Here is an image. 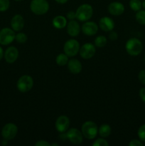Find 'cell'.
<instances>
[{"label": "cell", "instance_id": "cell-1", "mask_svg": "<svg viewBox=\"0 0 145 146\" xmlns=\"http://www.w3.org/2000/svg\"><path fill=\"white\" fill-rule=\"evenodd\" d=\"M125 49L128 54L132 56L139 55L143 49V44L139 39L136 38H131L127 40L125 44Z\"/></svg>", "mask_w": 145, "mask_h": 146}, {"label": "cell", "instance_id": "cell-2", "mask_svg": "<svg viewBox=\"0 0 145 146\" xmlns=\"http://www.w3.org/2000/svg\"><path fill=\"white\" fill-rule=\"evenodd\" d=\"M81 132L85 138L88 140H93L98 133V127L93 121H85L81 126Z\"/></svg>", "mask_w": 145, "mask_h": 146}, {"label": "cell", "instance_id": "cell-3", "mask_svg": "<svg viewBox=\"0 0 145 146\" xmlns=\"http://www.w3.org/2000/svg\"><path fill=\"white\" fill-rule=\"evenodd\" d=\"M49 8V3L47 0H32L30 4V9L36 15L41 16L46 14Z\"/></svg>", "mask_w": 145, "mask_h": 146}, {"label": "cell", "instance_id": "cell-4", "mask_svg": "<svg viewBox=\"0 0 145 146\" xmlns=\"http://www.w3.org/2000/svg\"><path fill=\"white\" fill-rule=\"evenodd\" d=\"M76 19L81 22L89 21L93 14V9L88 4H83L78 7L75 11Z\"/></svg>", "mask_w": 145, "mask_h": 146}, {"label": "cell", "instance_id": "cell-5", "mask_svg": "<svg viewBox=\"0 0 145 146\" xmlns=\"http://www.w3.org/2000/svg\"><path fill=\"white\" fill-rule=\"evenodd\" d=\"M34 79L29 75H24L20 77L16 83V87L21 93L28 92L34 86Z\"/></svg>", "mask_w": 145, "mask_h": 146}, {"label": "cell", "instance_id": "cell-6", "mask_svg": "<svg viewBox=\"0 0 145 146\" xmlns=\"http://www.w3.org/2000/svg\"><path fill=\"white\" fill-rule=\"evenodd\" d=\"M80 48V43L76 39L71 38L65 41L63 46V51L68 57H73L79 53Z\"/></svg>", "mask_w": 145, "mask_h": 146}, {"label": "cell", "instance_id": "cell-7", "mask_svg": "<svg viewBox=\"0 0 145 146\" xmlns=\"http://www.w3.org/2000/svg\"><path fill=\"white\" fill-rule=\"evenodd\" d=\"M66 138L74 145H80L83 141V135L82 132L75 128H72L67 131Z\"/></svg>", "mask_w": 145, "mask_h": 146}, {"label": "cell", "instance_id": "cell-8", "mask_svg": "<svg viewBox=\"0 0 145 146\" xmlns=\"http://www.w3.org/2000/svg\"><path fill=\"white\" fill-rule=\"evenodd\" d=\"M18 133V128L13 123H8L2 128L1 135L4 139L10 141L14 139Z\"/></svg>", "mask_w": 145, "mask_h": 146}, {"label": "cell", "instance_id": "cell-9", "mask_svg": "<svg viewBox=\"0 0 145 146\" xmlns=\"http://www.w3.org/2000/svg\"><path fill=\"white\" fill-rule=\"evenodd\" d=\"M15 32L12 29L4 28L0 31V44L9 45L15 40Z\"/></svg>", "mask_w": 145, "mask_h": 146}, {"label": "cell", "instance_id": "cell-10", "mask_svg": "<svg viewBox=\"0 0 145 146\" xmlns=\"http://www.w3.org/2000/svg\"><path fill=\"white\" fill-rule=\"evenodd\" d=\"M96 53L95 44L91 43H86L80 48L79 54L84 59H90L95 56Z\"/></svg>", "mask_w": 145, "mask_h": 146}, {"label": "cell", "instance_id": "cell-11", "mask_svg": "<svg viewBox=\"0 0 145 146\" xmlns=\"http://www.w3.org/2000/svg\"><path fill=\"white\" fill-rule=\"evenodd\" d=\"M55 126L57 131L61 133L67 132V131L69 129L70 126L69 118L64 115H60L57 118L56 121H55Z\"/></svg>", "mask_w": 145, "mask_h": 146}, {"label": "cell", "instance_id": "cell-12", "mask_svg": "<svg viewBox=\"0 0 145 146\" xmlns=\"http://www.w3.org/2000/svg\"><path fill=\"white\" fill-rule=\"evenodd\" d=\"M98 28L99 26L95 22L93 21H87L84 22L81 27V30H82V33L86 36H94L98 33Z\"/></svg>", "mask_w": 145, "mask_h": 146}, {"label": "cell", "instance_id": "cell-13", "mask_svg": "<svg viewBox=\"0 0 145 146\" xmlns=\"http://www.w3.org/2000/svg\"><path fill=\"white\" fill-rule=\"evenodd\" d=\"M99 27L105 32H109L115 28V22L113 19L109 17H103L100 19Z\"/></svg>", "mask_w": 145, "mask_h": 146}, {"label": "cell", "instance_id": "cell-14", "mask_svg": "<svg viewBox=\"0 0 145 146\" xmlns=\"http://www.w3.org/2000/svg\"><path fill=\"white\" fill-rule=\"evenodd\" d=\"M108 11L113 16H120L125 11V6L119 1H113L108 6Z\"/></svg>", "mask_w": 145, "mask_h": 146}, {"label": "cell", "instance_id": "cell-15", "mask_svg": "<svg viewBox=\"0 0 145 146\" xmlns=\"http://www.w3.org/2000/svg\"><path fill=\"white\" fill-rule=\"evenodd\" d=\"M4 58L9 64H13L18 57V51L15 46H10L4 52Z\"/></svg>", "mask_w": 145, "mask_h": 146}, {"label": "cell", "instance_id": "cell-16", "mask_svg": "<svg viewBox=\"0 0 145 146\" xmlns=\"http://www.w3.org/2000/svg\"><path fill=\"white\" fill-rule=\"evenodd\" d=\"M25 21L24 17L20 14H16L11 20V29L14 31H20L24 29Z\"/></svg>", "mask_w": 145, "mask_h": 146}, {"label": "cell", "instance_id": "cell-17", "mask_svg": "<svg viewBox=\"0 0 145 146\" xmlns=\"http://www.w3.org/2000/svg\"><path fill=\"white\" fill-rule=\"evenodd\" d=\"M67 33L72 37H75L79 35L80 31V27L79 23L75 20H70L67 24Z\"/></svg>", "mask_w": 145, "mask_h": 146}, {"label": "cell", "instance_id": "cell-18", "mask_svg": "<svg viewBox=\"0 0 145 146\" xmlns=\"http://www.w3.org/2000/svg\"><path fill=\"white\" fill-rule=\"evenodd\" d=\"M70 72L72 74H78L82 71V66L80 61L76 58H71L67 64Z\"/></svg>", "mask_w": 145, "mask_h": 146}, {"label": "cell", "instance_id": "cell-19", "mask_svg": "<svg viewBox=\"0 0 145 146\" xmlns=\"http://www.w3.org/2000/svg\"><path fill=\"white\" fill-rule=\"evenodd\" d=\"M52 24L53 26L57 29H62L66 27L68 23H67V19L65 17L58 15L53 19Z\"/></svg>", "mask_w": 145, "mask_h": 146}, {"label": "cell", "instance_id": "cell-20", "mask_svg": "<svg viewBox=\"0 0 145 146\" xmlns=\"http://www.w3.org/2000/svg\"><path fill=\"white\" fill-rule=\"evenodd\" d=\"M111 127L108 124H102L100 128H98V133L101 138H107L111 134Z\"/></svg>", "mask_w": 145, "mask_h": 146}, {"label": "cell", "instance_id": "cell-21", "mask_svg": "<svg viewBox=\"0 0 145 146\" xmlns=\"http://www.w3.org/2000/svg\"><path fill=\"white\" fill-rule=\"evenodd\" d=\"M68 56L65 54V53H61L59 54L55 58V62L60 66H65L68 62Z\"/></svg>", "mask_w": 145, "mask_h": 146}, {"label": "cell", "instance_id": "cell-22", "mask_svg": "<svg viewBox=\"0 0 145 146\" xmlns=\"http://www.w3.org/2000/svg\"><path fill=\"white\" fill-rule=\"evenodd\" d=\"M107 42V39L106 36L100 35L95 38V41H94V44L95 46L98 47V48H102V47L105 46Z\"/></svg>", "mask_w": 145, "mask_h": 146}, {"label": "cell", "instance_id": "cell-23", "mask_svg": "<svg viewBox=\"0 0 145 146\" xmlns=\"http://www.w3.org/2000/svg\"><path fill=\"white\" fill-rule=\"evenodd\" d=\"M129 7L131 9L134 11H138L141 10L142 7V1L140 0H130L129 1Z\"/></svg>", "mask_w": 145, "mask_h": 146}, {"label": "cell", "instance_id": "cell-24", "mask_svg": "<svg viewBox=\"0 0 145 146\" xmlns=\"http://www.w3.org/2000/svg\"><path fill=\"white\" fill-rule=\"evenodd\" d=\"M136 21L141 25H145V10H139L136 11L135 15Z\"/></svg>", "mask_w": 145, "mask_h": 146}, {"label": "cell", "instance_id": "cell-25", "mask_svg": "<svg viewBox=\"0 0 145 146\" xmlns=\"http://www.w3.org/2000/svg\"><path fill=\"white\" fill-rule=\"evenodd\" d=\"M27 39H28V37L25 33L19 32L15 36V40L19 44H25L27 41Z\"/></svg>", "mask_w": 145, "mask_h": 146}, {"label": "cell", "instance_id": "cell-26", "mask_svg": "<svg viewBox=\"0 0 145 146\" xmlns=\"http://www.w3.org/2000/svg\"><path fill=\"white\" fill-rule=\"evenodd\" d=\"M137 135L142 142H145V124L139 127L137 131Z\"/></svg>", "mask_w": 145, "mask_h": 146}, {"label": "cell", "instance_id": "cell-27", "mask_svg": "<svg viewBox=\"0 0 145 146\" xmlns=\"http://www.w3.org/2000/svg\"><path fill=\"white\" fill-rule=\"evenodd\" d=\"M10 6L9 0H0V11H6L9 9Z\"/></svg>", "mask_w": 145, "mask_h": 146}, {"label": "cell", "instance_id": "cell-28", "mask_svg": "<svg viewBox=\"0 0 145 146\" xmlns=\"http://www.w3.org/2000/svg\"><path fill=\"white\" fill-rule=\"evenodd\" d=\"M109 143H107V141L106 140L104 139V138H98L96 141H94V143H92V146H108Z\"/></svg>", "mask_w": 145, "mask_h": 146}, {"label": "cell", "instance_id": "cell-29", "mask_svg": "<svg viewBox=\"0 0 145 146\" xmlns=\"http://www.w3.org/2000/svg\"><path fill=\"white\" fill-rule=\"evenodd\" d=\"M138 79L142 84L145 85V70H142L138 74Z\"/></svg>", "mask_w": 145, "mask_h": 146}, {"label": "cell", "instance_id": "cell-30", "mask_svg": "<svg viewBox=\"0 0 145 146\" xmlns=\"http://www.w3.org/2000/svg\"><path fill=\"white\" fill-rule=\"evenodd\" d=\"M129 146H143L144 145L140 140L134 139V140H132V141L129 142Z\"/></svg>", "mask_w": 145, "mask_h": 146}, {"label": "cell", "instance_id": "cell-31", "mask_svg": "<svg viewBox=\"0 0 145 146\" xmlns=\"http://www.w3.org/2000/svg\"><path fill=\"white\" fill-rule=\"evenodd\" d=\"M109 38L111 41H116L118 38V34H117L116 31H114L113 30H112L109 33Z\"/></svg>", "mask_w": 145, "mask_h": 146}, {"label": "cell", "instance_id": "cell-32", "mask_svg": "<svg viewBox=\"0 0 145 146\" xmlns=\"http://www.w3.org/2000/svg\"><path fill=\"white\" fill-rule=\"evenodd\" d=\"M66 17L69 20H75L76 19V14L75 11H70L66 14Z\"/></svg>", "mask_w": 145, "mask_h": 146}, {"label": "cell", "instance_id": "cell-33", "mask_svg": "<svg viewBox=\"0 0 145 146\" xmlns=\"http://www.w3.org/2000/svg\"><path fill=\"white\" fill-rule=\"evenodd\" d=\"M35 146H51V143H48V141H44V140H41V141H37L35 143Z\"/></svg>", "mask_w": 145, "mask_h": 146}, {"label": "cell", "instance_id": "cell-34", "mask_svg": "<svg viewBox=\"0 0 145 146\" xmlns=\"http://www.w3.org/2000/svg\"><path fill=\"white\" fill-rule=\"evenodd\" d=\"M139 94L141 100H142L144 103H145V88H141V89L139 90Z\"/></svg>", "mask_w": 145, "mask_h": 146}, {"label": "cell", "instance_id": "cell-35", "mask_svg": "<svg viewBox=\"0 0 145 146\" xmlns=\"http://www.w3.org/2000/svg\"><path fill=\"white\" fill-rule=\"evenodd\" d=\"M55 1H56L57 3H58V4H65V3H66L68 0H55Z\"/></svg>", "mask_w": 145, "mask_h": 146}, {"label": "cell", "instance_id": "cell-36", "mask_svg": "<svg viewBox=\"0 0 145 146\" xmlns=\"http://www.w3.org/2000/svg\"><path fill=\"white\" fill-rule=\"evenodd\" d=\"M3 56H4V51H3L2 48L0 46V60L3 58Z\"/></svg>", "mask_w": 145, "mask_h": 146}, {"label": "cell", "instance_id": "cell-37", "mask_svg": "<svg viewBox=\"0 0 145 146\" xmlns=\"http://www.w3.org/2000/svg\"><path fill=\"white\" fill-rule=\"evenodd\" d=\"M142 7H143V8L145 9V0H144V1H142Z\"/></svg>", "mask_w": 145, "mask_h": 146}, {"label": "cell", "instance_id": "cell-38", "mask_svg": "<svg viewBox=\"0 0 145 146\" xmlns=\"http://www.w3.org/2000/svg\"><path fill=\"white\" fill-rule=\"evenodd\" d=\"M51 145H52V146H55V145H56V146H58L59 145H58V143H52V144H51Z\"/></svg>", "mask_w": 145, "mask_h": 146}, {"label": "cell", "instance_id": "cell-39", "mask_svg": "<svg viewBox=\"0 0 145 146\" xmlns=\"http://www.w3.org/2000/svg\"><path fill=\"white\" fill-rule=\"evenodd\" d=\"M14 1H22L24 0H14Z\"/></svg>", "mask_w": 145, "mask_h": 146}, {"label": "cell", "instance_id": "cell-40", "mask_svg": "<svg viewBox=\"0 0 145 146\" xmlns=\"http://www.w3.org/2000/svg\"><path fill=\"white\" fill-rule=\"evenodd\" d=\"M144 61H145V55H144Z\"/></svg>", "mask_w": 145, "mask_h": 146}]
</instances>
